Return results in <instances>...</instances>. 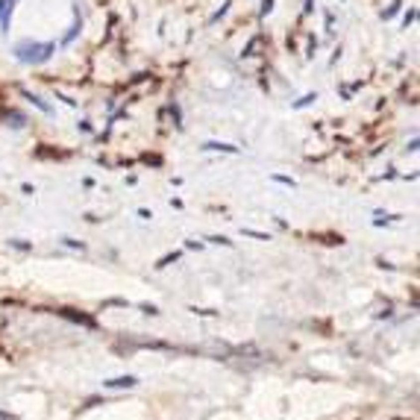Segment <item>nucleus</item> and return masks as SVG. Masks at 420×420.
Returning a JSON list of instances; mask_svg holds the SVG:
<instances>
[{"mask_svg": "<svg viewBox=\"0 0 420 420\" xmlns=\"http://www.w3.org/2000/svg\"><path fill=\"white\" fill-rule=\"evenodd\" d=\"M244 235H253L258 241H267V235H264V232H256V229H244Z\"/></svg>", "mask_w": 420, "mask_h": 420, "instance_id": "2eb2a0df", "label": "nucleus"}, {"mask_svg": "<svg viewBox=\"0 0 420 420\" xmlns=\"http://www.w3.org/2000/svg\"><path fill=\"white\" fill-rule=\"evenodd\" d=\"M315 100H318V94H303L297 103H294V109H306V106H312Z\"/></svg>", "mask_w": 420, "mask_h": 420, "instance_id": "9d476101", "label": "nucleus"}, {"mask_svg": "<svg viewBox=\"0 0 420 420\" xmlns=\"http://www.w3.org/2000/svg\"><path fill=\"white\" fill-rule=\"evenodd\" d=\"M226 9H229V0H226L224 6H221V9H218V12H215V15H212V24H215V21H221V18H224L226 15Z\"/></svg>", "mask_w": 420, "mask_h": 420, "instance_id": "9b49d317", "label": "nucleus"}, {"mask_svg": "<svg viewBox=\"0 0 420 420\" xmlns=\"http://www.w3.org/2000/svg\"><path fill=\"white\" fill-rule=\"evenodd\" d=\"M21 94L27 97V100H30L32 106H35V109H41V112H44V115H50V112H53V109H50V103H47V100H44V97L32 94V91H27V88H21Z\"/></svg>", "mask_w": 420, "mask_h": 420, "instance_id": "7ed1b4c3", "label": "nucleus"}, {"mask_svg": "<svg viewBox=\"0 0 420 420\" xmlns=\"http://www.w3.org/2000/svg\"><path fill=\"white\" fill-rule=\"evenodd\" d=\"M273 182H282V185H291V188H294V179H288V176H279V173H273Z\"/></svg>", "mask_w": 420, "mask_h": 420, "instance_id": "4468645a", "label": "nucleus"}, {"mask_svg": "<svg viewBox=\"0 0 420 420\" xmlns=\"http://www.w3.org/2000/svg\"><path fill=\"white\" fill-rule=\"evenodd\" d=\"M15 59L24 65H44L53 53H56V44L53 41H32V38H24L15 44Z\"/></svg>", "mask_w": 420, "mask_h": 420, "instance_id": "f257e3e1", "label": "nucleus"}, {"mask_svg": "<svg viewBox=\"0 0 420 420\" xmlns=\"http://www.w3.org/2000/svg\"><path fill=\"white\" fill-rule=\"evenodd\" d=\"M209 241H212V244H226V247H229V244H232V241H229V238H224V235H212V238H209Z\"/></svg>", "mask_w": 420, "mask_h": 420, "instance_id": "dca6fc26", "label": "nucleus"}, {"mask_svg": "<svg viewBox=\"0 0 420 420\" xmlns=\"http://www.w3.org/2000/svg\"><path fill=\"white\" fill-rule=\"evenodd\" d=\"M400 6H403V0H394V3L388 6L385 12H382V21H391V18H394V15L400 12Z\"/></svg>", "mask_w": 420, "mask_h": 420, "instance_id": "1a4fd4ad", "label": "nucleus"}, {"mask_svg": "<svg viewBox=\"0 0 420 420\" xmlns=\"http://www.w3.org/2000/svg\"><path fill=\"white\" fill-rule=\"evenodd\" d=\"M415 18H418V9H409V12H406V18H403V24L409 27V24H415Z\"/></svg>", "mask_w": 420, "mask_h": 420, "instance_id": "f8f14e48", "label": "nucleus"}, {"mask_svg": "<svg viewBox=\"0 0 420 420\" xmlns=\"http://www.w3.org/2000/svg\"><path fill=\"white\" fill-rule=\"evenodd\" d=\"M9 24H12V18L6 15V0H0V30L9 32Z\"/></svg>", "mask_w": 420, "mask_h": 420, "instance_id": "6e6552de", "label": "nucleus"}, {"mask_svg": "<svg viewBox=\"0 0 420 420\" xmlns=\"http://www.w3.org/2000/svg\"><path fill=\"white\" fill-rule=\"evenodd\" d=\"M203 150H209V153H238V147L235 144H226V141H206Z\"/></svg>", "mask_w": 420, "mask_h": 420, "instance_id": "f03ea898", "label": "nucleus"}, {"mask_svg": "<svg viewBox=\"0 0 420 420\" xmlns=\"http://www.w3.org/2000/svg\"><path fill=\"white\" fill-rule=\"evenodd\" d=\"M6 121H9V127H15V129L27 127V118H24L21 112H15V109H9V112H6Z\"/></svg>", "mask_w": 420, "mask_h": 420, "instance_id": "423d86ee", "label": "nucleus"}, {"mask_svg": "<svg viewBox=\"0 0 420 420\" xmlns=\"http://www.w3.org/2000/svg\"><path fill=\"white\" fill-rule=\"evenodd\" d=\"M80 129L83 132H91V121H80Z\"/></svg>", "mask_w": 420, "mask_h": 420, "instance_id": "6ab92c4d", "label": "nucleus"}, {"mask_svg": "<svg viewBox=\"0 0 420 420\" xmlns=\"http://www.w3.org/2000/svg\"><path fill=\"white\" fill-rule=\"evenodd\" d=\"M270 9H273V0H261V18H264Z\"/></svg>", "mask_w": 420, "mask_h": 420, "instance_id": "f3484780", "label": "nucleus"}, {"mask_svg": "<svg viewBox=\"0 0 420 420\" xmlns=\"http://www.w3.org/2000/svg\"><path fill=\"white\" fill-rule=\"evenodd\" d=\"M80 30H83V18H80V12H77V18H74V24H71V30L65 32V38H62V44H71L77 35H80Z\"/></svg>", "mask_w": 420, "mask_h": 420, "instance_id": "20e7f679", "label": "nucleus"}, {"mask_svg": "<svg viewBox=\"0 0 420 420\" xmlns=\"http://www.w3.org/2000/svg\"><path fill=\"white\" fill-rule=\"evenodd\" d=\"M12 247H18V250H30V244H24V241H18V238L12 241Z\"/></svg>", "mask_w": 420, "mask_h": 420, "instance_id": "a211bd4d", "label": "nucleus"}, {"mask_svg": "<svg viewBox=\"0 0 420 420\" xmlns=\"http://www.w3.org/2000/svg\"><path fill=\"white\" fill-rule=\"evenodd\" d=\"M135 385V376H121V379H109L106 388H132Z\"/></svg>", "mask_w": 420, "mask_h": 420, "instance_id": "0eeeda50", "label": "nucleus"}, {"mask_svg": "<svg viewBox=\"0 0 420 420\" xmlns=\"http://www.w3.org/2000/svg\"><path fill=\"white\" fill-rule=\"evenodd\" d=\"M176 258H179V253H170V256H165L159 261V264H156V267H165V264H170V261H176Z\"/></svg>", "mask_w": 420, "mask_h": 420, "instance_id": "ddd939ff", "label": "nucleus"}, {"mask_svg": "<svg viewBox=\"0 0 420 420\" xmlns=\"http://www.w3.org/2000/svg\"><path fill=\"white\" fill-rule=\"evenodd\" d=\"M168 112H170V121H173V127L182 129V109H179V103H176V100H170V103H168Z\"/></svg>", "mask_w": 420, "mask_h": 420, "instance_id": "39448f33", "label": "nucleus"}]
</instances>
